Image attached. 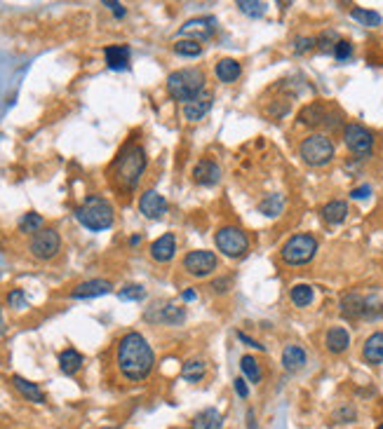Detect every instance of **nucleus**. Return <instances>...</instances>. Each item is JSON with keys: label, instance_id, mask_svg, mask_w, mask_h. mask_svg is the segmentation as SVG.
I'll use <instances>...</instances> for the list:
<instances>
[{"label": "nucleus", "instance_id": "nucleus-11", "mask_svg": "<svg viewBox=\"0 0 383 429\" xmlns=\"http://www.w3.org/2000/svg\"><path fill=\"white\" fill-rule=\"evenodd\" d=\"M214 30H217V19L214 17H195V19H188L186 24L179 28V35L195 43H205L214 35Z\"/></svg>", "mask_w": 383, "mask_h": 429}, {"label": "nucleus", "instance_id": "nucleus-15", "mask_svg": "<svg viewBox=\"0 0 383 429\" xmlns=\"http://www.w3.org/2000/svg\"><path fill=\"white\" fill-rule=\"evenodd\" d=\"M212 94L210 91H203L200 96L193 99L190 104H183V118H186L188 122H200L207 113L212 111Z\"/></svg>", "mask_w": 383, "mask_h": 429}, {"label": "nucleus", "instance_id": "nucleus-3", "mask_svg": "<svg viewBox=\"0 0 383 429\" xmlns=\"http://www.w3.org/2000/svg\"><path fill=\"white\" fill-rule=\"evenodd\" d=\"M75 218L82 228H87L90 233H102V230H109L116 221V213H113L111 202L102 195H90L85 202H82L78 209H75Z\"/></svg>", "mask_w": 383, "mask_h": 429}, {"label": "nucleus", "instance_id": "nucleus-36", "mask_svg": "<svg viewBox=\"0 0 383 429\" xmlns=\"http://www.w3.org/2000/svg\"><path fill=\"white\" fill-rule=\"evenodd\" d=\"M174 52L181 57H200L203 55V45L195 40H177L174 43Z\"/></svg>", "mask_w": 383, "mask_h": 429}, {"label": "nucleus", "instance_id": "nucleus-35", "mask_svg": "<svg viewBox=\"0 0 383 429\" xmlns=\"http://www.w3.org/2000/svg\"><path fill=\"white\" fill-rule=\"evenodd\" d=\"M38 230H43V216H41V213H36V211L24 213L21 221H19V233H24V235L33 233L36 235Z\"/></svg>", "mask_w": 383, "mask_h": 429}, {"label": "nucleus", "instance_id": "nucleus-14", "mask_svg": "<svg viewBox=\"0 0 383 429\" xmlns=\"http://www.w3.org/2000/svg\"><path fill=\"white\" fill-rule=\"evenodd\" d=\"M174 256H177V237L172 233H165L151 244V258L156 263H170Z\"/></svg>", "mask_w": 383, "mask_h": 429}, {"label": "nucleus", "instance_id": "nucleus-9", "mask_svg": "<svg viewBox=\"0 0 383 429\" xmlns=\"http://www.w3.org/2000/svg\"><path fill=\"white\" fill-rule=\"evenodd\" d=\"M343 143L353 155L367 157L374 150V134L367 127L357 125V122H350V125L343 127Z\"/></svg>", "mask_w": 383, "mask_h": 429}, {"label": "nucleus", "instance_id": "nucleus-7", "mask_svg": "<svg viewBox=\"0 0 383 429\" xmlns=\"http://www.w3.org/2000/svg\"><path fill=\"white\" fill-rule=\"evenodd\" d=\"M214 244H217V249L228 258H242L249 251L247 235L235 225L219 228L217 233H214Z\"/></svg>", "mask_w": 383, "mask_h": 429}, {"label": "nucleus", "instance_id": "nucleus-5", "mask_svg": "<svg viewBox=\"0 0 383 429\" xmlns=\"http://www.w3.org/2000/svg\"><path fill=\"white\" fill-rule=\"evenodd\" d=\"M315 254H318V240L308 233L292 235L280 249V258L287 265H306L315 258Z\"/></svg>", "mask_w": 383, "mask_h": 429}, {"label": "nucleus", "instance_id": "nucleus-49", "mask_svg": "<svg viewBox=\"0 0 383 429\" xmlns=\"http://www.w3.org/2000/svg\"><path fill=\"white\" fill-rule=\"evenodd\" d=\"M141 242V237L139 235H134V237H129V244H132V247H136V244Z\"/></svg>", "mask_w": 383, "mask_h": 429}, {"label": "nucleus", "instance_id": "nucleus-51", "mask_svg": "<svg viewBox=\"0 0 383 429\" xmlns=\"http://www.w3.org/2000/svg\"><path fill=\"white\" fill-rule=\"evenodd\" d=\"M377 429H383V423H381V425H379V427H377Z\"/></svg>", "mask_w": 383, "mask_h": 429}, {"label": "nucleus", "instance_id": "nucleus-12", "mask_svg": "<svg viewBox=\"0 0 383 429\" xmlns=\"http://www.w3.org/2000/svg\"><path fill=\"white\" fill-rule=\"evenodd\" d=\"M139 211L146 218L158 221L167 213V200L158 193V190H146V193L139 197Z\"/></svg>", "mask_w": 383, "mask_h": 429}, {"label": "nucleus", "instance_id": "nucleus-27", "mask_svg": "<svg viewBox=\"0 0 383 429\" xmlns=\"http://www.w3.org/2000/svg\"><path fill=\"white\" fill-rule=\"evenodd\" d=\"M221 427H224V416L219 413V408H205L193 420V429H221Z\"/></svg>", "mask_w": 383, "mask_h": 429}, {"label": "nucleus", "instance_id": "nucleus-29", "mask_svg": "<svg viewBox=\"0 0 383 429\" xmlns=\"http://www.w3.org/2000/svg\"><path fill=\"white\" fill-rule=\"evenodd\" d=\"M259 211L266 213L268 218H275L280 216L282 211H285V197L273 193V195H266L261 202H259Z\"/></svg>", "mask_w": 383, "mask_h": 429}, {"label": "nucleus", "instance_id": "nucleus-28", "mask_svg": "<svg viewBox=\"0 0 383 429\" xmlns=\"http://www.w3.org/2000/svg\"><path fill=\"white\" fill-rule=\"evenodd\" d=\"M348 216V204L343 200H332L323 206V218L327 221L329 225H339L343 223Z\"/></svg>", "mask_w": 383, "mask_h": 429}, {"label": "nucleus", "instance_id": "nucleus-24", "mask_svg": "<svg viewBox=\"0 0 383 429\" xmlns=\"http://www.w3.org/2000/svg\"><path fill=\"white\" fill-rule=\"evenodd\" d=\"M214 73H217V78L221 82L231 85V82H235L242 75V66H240V61H235V59H219L217 64H214Z\"/></svg>", "mask_w": 383, "mask_h": 429}, {"label": "nucleus", "instance_id": "nucleus-19", "mask_svg": "<svg viewBox=\"0 0 383 429\" xmlns=\"http://www.w3.org/2000/svg\"><path fill=\"white\" fill-rule=\"evenodd\" d=\"M362 359L367 364L379 366L383 364V331L372 333L362 345Z\"/></svg>", "mask_w": 383, "mask_h": 429}, {"label": "nucleus", "instance_id": "nucleus-6", "mask_svg": "<svg viewBox=\"0 0 383 429\" xmlns=\"http://www.w3.org/2000/svg\"><path fill=\"white\" fill-rule=\"evenodd\" d=\"M298 152H301L303 162L311 165V167H325L334 160V143L332 139H329L327 134H311L306 136V139L301 141V148H298Z\"/></svg>", "mask_w": 383, "mask_h": 429}, {"label": "nucleus", "instance_id": "nucleus-41", "mask_svg": "<svg viewBox=\"0 0 383 429\" xmlns=\"http://www.w3.org/2000/svg\"><path fill=\"white\" fill-rule=\"evenodd\" d=\"M315 48V38H296L294 40V52L296 55H303V52H308Z\"/></svg>", "mask_w": 383, "mask_h": 429}, {"label": "nucleus", "instance_id": "nucleus-23", "mask_svg": "<svg viewBox=\"0 0 383 429\" xmlns=\"http://www.w3.org/2000/svg\"><path fill=\"white\" fill-rule=\"evenodd\" d=\"M12 385L17 387V392L24 396L26 401H33V403H45V392L41 387L36 385V382H31L26 378H21V375H12Z\"/></svg>", "mask_w": 383, "mask_h": 429}, {"label": "nucleus", "instance_id": "nucleus-21", "mask_svg": "<svg viewBox=\"0 0 383 429\" xmlns=\"http://www.w3.org/2000/svg\"><path fill=\"white\" fill-rule=\"evenodd\" d=\"M153 310H156L158 315H146L149 321H163V324L177 326V324H181L183 319H186V310H183V308H177V305H172V303H167L165 308H160V305H156V308H153Z\"/></svg>", "mask_w": 383, "mask_h": 429}, {"label": "nucleus", "instance_id": "nucleus-18", "mask_svg": "<svg viewBox=\"0 0 383 429\" xmlns=\"http://www.w3.org/2000/svg\"><path fill=\"white\" fill-rule=\"evenodd\" d=\"M327 118L329 113L325 108V104L320 101H313L308 106H303L301 113H298V122L306 127H320V125H327Z\"/></svg>", "mask_w": 383, "mask_h": 429}, {"label": "nucleus", "instance_id": "nucleus-13", "mask_svg": "<svg viewBox=\"0 0 383 429\" xmlns=\"http://www.w3.org/2000/svg\"><path fill=\"white\" fill-rule=\"evenodd\" d=\"M111 291H113V284L109 279H87L71 291V298H75V301H87V298L106 296L111 294Z\"/></svg>", "mask_w": 383, "mask_h": 429}, {"label": "nucleus", "instance_id": "nucleus-50", "mask_svg": "<svg viewBox=\"0 0 383 429\" xmlns=\"http://www.w3.org/2000/svg\"><path fill=\"white\" fill-rule=\"evenodd\" d=\"M102 429H120V427H102Z\"/></svg>", "mask_w": 383, "mask_h": 429}, {"label": "nucleus", "instance_id": "nucleus-25", "mask_svg": "<svg viewBox=\"0 0 383 429\" xmlns=\"http://www.w3.org/2000/svg\"><path fill=\"white\" fill-rule=\"evenodd\" d=\"M282 366L289 371V373H296L301 371L306 366V350L301 345H287L285 350H282Z\"/></svg>", "mask_w": 383, "mask_h": 429}, {"label": "nucleus", "instance_id": "nucleus-38", "mask_svg": "<svg viewBox=\"0 0 383 429\" xmlns=\"http://www.w3.org/2000/svg\"><path fill=\"white\" fill-rule=\"evenodd\" d=\"M7 305L14 310H26L28 308V301H26V294L21 289H12L10 294H7Z\"/></svg>", "mask_w": 383, "mask_h": 429}, {"label": "nucleus", "instance_id": "nucleus-42", "mask_svg": "<svg viewBox=\"0 0 383 429\" xmlns=\"http://www.w3.org/2000/svg\"><path fill=\"white\" fill-rule=\"evenodd\" d=\"M233 389H235V394L240 396V399H247V396H249V387H247V380H244V378H235L233 380Z\"/></svg>", "mask_w": 383, "mask_h": 429}, {"label": "nucleus", "instance_id": "nucleus-34", "mask_svg": "<svg viewBox=\"0 0 383 429\" xmlns=\"http://www.w3.org/2000/svg\"><path fill=\"white\" fill-rule=\"evenodd\" d=\"M266 3H261V0H237V10H240L242 14H247V17L252 19H259L266 14Z\"/></svg>", "mask_w": 383, "mask_h": 429}, {"label": "nucleus", "instance_id": "nucleus-47", "mask_svg": "<svg viewBox=\"0 0 383 429\" xmlns=\"http://www.w3.org/2000/svg\"><path fill=\"white\" fill-rule=\"evenodd\" d=\"M195 298H198V294H195L193 289H186V291H183V294H181V301H186V303L195 301Z\"/></svg>", "mask_w": 383, "mask_h": 429}, {"label": "nucleus", "instance_id": "nucleus-44", "mask_svg": "<svg viewBox=\"0 0 383 429\" xmlns=\"http://www.w3.org/2000/svg\"><path fill=\"white\" fill-rule=\"evenodd\" d=\"M237 340H242L244 345H247V347H257V350H261V352L266 350V347H264V345H261V342H257L254 338H249V335H247V333H242V331H240V333H237Z\"/></svg>", "mask_w": 383, "mask_h": 429}, {"label": "nucleus", "instance_id": "nucleus-26", "mask_svg": "<svg viewBox=\"0 0 383 429\" xmlns=\"http://www.w3.org/2000/svg\"><path fill=\"white\" fill-rule=\"evenodd\" d=\"M82 364H85V357H82L80 352L73 350V347H68V350H64L59 355V369H61V373H66V375H75L82 369Z\"/></svg>", "mask_w": 383, "mask_h": 429}, {"label": "nucleus", "instance_id": "nucleus-10", "mask_svg": "<svg viewBox=\"0 0 383 429\" xmlns=\"http://www.w3.org/2000/svg\"><path fill=\"white\" fill-rule=\"evenodd\" d=\"M219 265V258L214 251H207V249H198V251H190L183 258V270H186L190 277H210V274L217 270Z\"/></svg>", "mask_w": 383, "mask_h": 429}, {"label": "nucleus", "instance_id": "nucleus-37", "mask_svg": "<svg viewBox=\"0 0 383 429\" xmlns=\"http://www.w3.org/2000/svg\"><path fill=\"white\" fill-rule=\"evenodd\" d=\"M118 298H120V301H136V303H139V301L146 298V289H144L141 284H127V286L120 289Z\"/></svg>", "mask_w": 383, "mask_h": 429}, {"label": "nucleus", "instance_id": "nucleus-46", "mask_svg": "<svg viewBox=\"0 0 383 429\" xmlns=\"http://www.w3.org/2000/svg\"><path fill=\"white\" fill-rule=\"evenodd\" d=\"M226 286H231V279H228V277H221V279H217L212 284V289L217 291V294H226V291H228Z\"/></svg>", "mask_w": 383, "mask_h": 429}, {"label": "nucleus", "instance_id": "nucleus-20", "mask_svg": "<svg viewBox=\"0 0 383 429\" xmlns=\"http://www.w3.org/2000/svg\"><path fill=\"white\" fill-rule=\"evenodd\" d=\"M193 179L195 183H200V186H214V183H219L221 179V167L217 162H212V160H203V162L195 165Z\"/></svg>", "mask_w": 383, "mask_h": 429}, {"label": "nucleus", "instance_id": "nucleus-4", "mask_svg": "<svg viewBox=\"0 0 383 429\" xmlns=\"http://www.w3.org/2000/svg\"><path fill=\"white\" fill-rule=\"evenodd\" d=\"M205 91V73L200 68H179L167 78V94L174 101L190 104Z\"/></svg>", "mask_w": 383, "mask_h": 429}, {"label": "nucleus", "instance_id": "nucleus-45", "mask_svg": "<svg viewBox=\"0 0 383 429\" xmlns=\"http://www.w3.org/2000/svg\"><path fill=\"white\" fill-rule=\"evenodd\" d=\"M106 7H109V10L113 12V14H116V17L118 19H122V17H125V7H122L120 3H113V0H106V3H104Z\"/></svg>", "mask_w": 383, "mask_h": 429}, {"label": "nucleus", "instance_id": "nucleus-39", "mask_svg": "<svg viewBox=\"0 0 383 429\" xmlns=\"http://www.w3.org/2000/svg\"><path fill=\"white\" fill-rule=\"evenodd\" d=\"M336 43H339V38H336L334 30H325L323 35L315 38V45H318L320 50H325V52L334 50V45H336Z\"/></svg>", "mask_w": 383, "mask_h": 429}, {"label": "nucleus", "instance_id": "nucleus-30", "mask_svg": "<svg viewBox=\"0 0 383 429\" xmlns=\"http://www.w3.org/2000/svg\"><path fill=\"white\" fill-rule=\"evenodd\" d=\"M207 366L203 359H188L186 364L181 366V378L186 382H200L205 378Z\"/></svg>", "mask_w": 383, "mask_h": 429}, {"label": "nucleus", "instance_id": "nucleus-40", "mask_svg": "<svg viewBox=\"0 0 383 429\" xmlns=\"http://www.w3.org/2000/svg\"><path fill=\"white\" fill-rule=\"evenodd\" d=\"M334 57L339 59V61H346V59H350V55H353V45H350L348 40H339L334 45Z\"/></svg>", "mask_w": 383, "mask_h": 429}, {"label": "nucleus", "instance_id": "nucleus-8", "mask_svg": "<svg viewBox=\"0 0 383 429\" xmlns=\"http://www.w3.org/2000/svg\"><path fill=\"white\" fill-rule=\"evenodd\" d=\"M61 249V237L55 228H43L31 237L28 251L38 260H52Z\"/></svg>", "mask_w": 383, "mask_h": 429}, {"label": "nucleus", "instance_id": "nucleus-16", "mask_svg": "<svg viewBox=\"0 0 383 429\" xmlns=\"http://www.w3.org/2000/svg\"><path fill=\"white\" fill-rule=\"evenodd\" d=\"M341 315L346 319H362L367 317V298H362L355 291H350L341 298Z\"/></svg>", "mask_w": 383, "mask_h": 429}, {"label": "nucleus", "instance_id": "nucleus-43", "mask_svg": "<svg viewBox=\"0 0 383 429\" xmlns=\"http://www.w3.org/2000/svg\"><path fill=\"white\" fill-rule=\"evenodd\" d=\"M369 195H372V186H360V188L353 190V193H350L353 200H367Z\"/></svg>", "mask_w": 383, "mask_h": 429}, {"label": "nucleus", "instance_id": "nucleus-31", "mask_svg": "<svg viewBox=\"0 0 383 429\" xmlns=\"http://www.w3.org/2000/svg\"><path fill=\"white\" fill-rule=\"evenodd\" d=\"M289 298H292L296 308H308V305L315 301V291L308 284H294L292 291H289Z\"/></svg>", "mask_w": 383, "mask_h": 429}, {"label": "nucleus", "instance_id": "nucleus-33", "mask_svg": "<svg viewBox=\"0 0 383 429\" xmlns=\"http://www.w3.org/2000/svg\"><path fill=\"white\" fill-rule=\"evenodd\" d=\"M350 17H353L357 24H362L367 28H377V26H381V21H383L379 12L365 10V7H353V10H350Z\"/></svg>", "mask_w": 383, "mask_h": 429}, {"label": "nucleus", "instance_id": "nucleus-48", "mask_svg": "<svg viewBox=\"0 0 383 429\" xmlns=\"http://www.w3.org/2000/svg\"><path fill=\"white\" fill-rule=\"evenodd\" d=\"M247 420H249V423H247V429H257V423H254V411H247Z\"/></svg>", "mask_w": 383, "mask_h": 429}, {"label": "nucleus", "instance_id": "nucleus-22", "mask_svg": "<svg viewBox=\"0 0 383 429\" xmlns=\"http://www.w3.org/2000/svg\"><path fill=\"white\" fill-rule=\"evenodd\" d=\"M350 345V335L343 326H332L325 335V347L332 352V355H341L346 352Z\"/></svg>", "mask_w": 383, "mask_h": 429}, {"label": "nucleus", "instance_id": "nucleus-17", "mask_svg": "<svg viewBox=\"0 0 383 429\" xmlns=\"http://www.w3.org/2000/svg\"><path fill=\"white\" fill-rule=\"evenodd\" d=\"M104 59L106 66L111 71H127L129 68V48L127 45H109L104 50Z\"/></svg>", "mask_w": 383, "mask_h": 429}, {"label": "nucleus", "instance_id": "nucleus-2", "mask_svg": "<svg viewBox=\"0 0 383 429\" xmlns=\"http://www.w3.org/2000/svg\"><path fill=\"white\" fill-rule=\"evenodd\" d=\"M146 165H149V157H146L144 145L134 143V141L125 143L111 165L113 186L122 190V193H132V190L139 186L141 176L146 172Z\"/></svg>", "mask_w": 383, "mask_h": 429}, {"label": "nucleus", "instance_id": "nucleus-32", "mask_svg": "<svg viewBox=\"0 0 383 429\" xmlns=\"http://www.w3.org/2000/svg\"><path fill=\"white\" fill-rule=\"evenodd\" d=\"M240 369H242L244 378H247L249 382H254V385H259V382H261L264 371H261V366H259V362L252 355L240 357Z\"/></svg>", "mask_w": 383, "mask_h": 429}, {"label": "nucleus", "instance_id": "nucleus-1", "mask_svg": "<svg viewBox=\"0 0 383 429\" xmlns=\"http://www.w3.org/2000/svg\"><path fill=\"white\" fill-rule=\"evenodd\" d=\"M116 362L120 373L127 380L141 382L149 378L153 366H156V355H153V347L139 331H129L118 342Z\"/></svg>", "mask_w": 383, "mask_h": 429}]
</instances>
